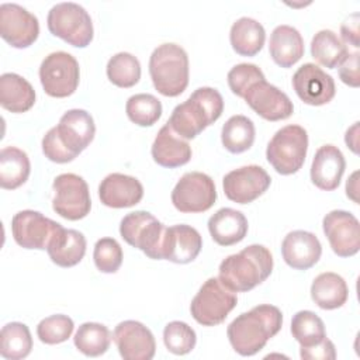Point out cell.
<instances>
[{
	"mask_svg": "<svg viewBox=\"0 0 360 360\" xmlns=\"http://www.w3.org/2000/svg\"><path fill=\"white\" fill-rule=\"evenodd\" d=\"M283 326L281 311L270 304H260L238 315L226 329L232 349L240 356H253L260 352L269 339Z\"/></svg>",
	"mask_w": 360,
	"mask_h": 360,
	"instance_id": "cell-1",
	"label": "cell"
},
{
	"mask_svg": "<svg viewBox=\"0 0 360 360\" xmlns=\"http://www.w3.org/2000/svg\"><path fill=\"white\" fill-rule=\"evenodd\" d=\"M224 111V98L217 89L200 87L177 104L167 121L170 128L183 139H194L214 124Z\"/></svg>",
	"mask_w": 360,
	"mask_h": 360,
	"instance_id": "cell-2",
	"label": "cell"
},
{
	"mask_svg": "<svg viewBox=\"0 0 360 360\" xmlns=\"http://www.w3.org/2000/svg\"><path fill=\"white\" fill-rule=\"evenodd\" d=\"M273 271V256L263 245H249L225 257L218 278L235 292H246L266 281Z\"/></svg>",
	"mask_w": 360,
	"mask_h": 360,
	"instance_id": "cell-3",
	"label": "cell"
},
{
	"mask_svg": "<svg viewBox=\"0 0 360 360\" xmlns=\"http://www.w3.org/2000/svg\"><path fill=\"white\" fill-rule=\"evenodd\" d=\"M188 72L187 52L177 44H162L149 58V75L162 96H180L187 89Z\"/></svg>",
	"mask_w": 360,
	"mask_h": 360,
	"instance_id": "cell-4",
	"label": "cell"
},
{
	"mask_svg": "<svg viewBox=\"0 0 360 360\" xmlns=\"http://www.w3.org/2000/svg\"><path fill=\"white\" fill-rule=\"evenodd\" d=\"M307 150V131L301 125L291 124L283 127L273 135L266 149V158L277 173L288 176L302 167Z\"/></svg>",
	"mask_w": 360,
	"mask_h": 360,
	"instance_id": "cell-5",
	"label": "cell"
},
{
	"mask_svg": "<svg viewBox=\"0 0 360 360\" xmlns=\"http://www.w3.org/2000/svg\"><path fill=\"white\" fill-rule=\"evenodd\" d=\"M236 302V292L228 288L218 277H211L191 300L190 312L200 325L215 326L226 319Z\"/></svg>",
	"mask_w": 360,
	"mask_h": 360,
	"instance_id": "cell-6",
	"label": "cell"
},
{
	"mask_svg": "<svg viewBox=\"0 0 360 360\" xmlns=\"http://www.w3.org/2000/svg\"><path fill=\"white\" fill-rule=\"evenodd\" d=\"M48 30L52 35L72 46L86 48L93 41V22L90 14L76 3H58L46 17Z\"/></svg>",
	"mask_w": 360,
	"mask_h": 360,
	"instance_id": "cell-7",
	"label": "cell"
},
{
	"mask_svg": "<svg viewBox=\"0 0 360 360\" xmlns=\"http://www.w3.org/2000/svg\"><path fill=\"white\" fill-rule=\"evenodd\" d=\"M166 228L148 211L127 214L120 224L121 238L131 246L142 250L149 259L162 260V243Z\"/></svg>",
	"mask_w": 360,
	"mask_h": 360,
	"instance_id": "cell-8",
	"label": "cell"
},
{
	"mask_svg": "<svg viewBox=\"0 0 360 360\" xmlns=\"http://www.w3.org/2000/svg\"><path fill=\"white\" fill-rule=\"evenodd\" d=\"M39 80L48 96L56 98L69 97L79 86V63L68 52H52L45 56L39 66Z\"/></svg>",
	"mask_w": 360,
	"mask_h": 360,
	"instance_id": "cell-9",
	"label": "cell"
},
{
	"mask_svg": "<svg viewBox=\"0 0 360 360\" xmlns=\"http://www.w3.org/2000/svg\"><path fill=\"white\" fill-rule=\"evenodd\" d=\"M55 197L53 211L65 219L79 221L90 212L91 200L86 180L75 173H63L55 177L52 184Z\"/></svg>",
	"mask_w": 360,
	"mask_h": 360,
	"instance_id": "cell-10",
	"label": "cell"
},
{
	"mask_svg": "<svg viewBox=\"0 0 360 360\" xmlns=\"http://www.w3.org/2000/svg\"><path fill=\"white\" fill-rule=\"evenodd\" d=\"M217 201L214 180L201 172L184 173L172 191L174 208L184 214L208 211Z\"/></svg>",
	"mask_w": 360,
	"mask_h": 360,
	"instance_id": "cell-11",
	"label": "cell"
},
{
	"mask_svg": "<svg viewBox=\"0 0 360 360\" xmlns=\"http://www.w3.org/2000/svg\"><path fill=\"white\" fill-rule=\"evenodd\" d=\"M60 226L59 222L34 210H22L11 219L13 238L24 249L45 250Z\"/></svg>",
	"mask_w": 360,
	"mask_h": 360,
	"instance_id": "cell-12",
	"label": "cell"
},
{
	"mask_svg": "<svg viewBox=\"0 0 360 360\" xmlns=\"http://www.w3.org/2000/svg\"><path fill=\"white\" fill-rule=\"evenodd\" d=\"M271 184L269 173L257 165L243 166L226 173L222 179L224 193L228 200L249 204L267 191Z\"/></svg>",
	"mask_w": 360,
	"mask_h": 360,
	"instance_id": "cell-13",
	"label": "cell"
},
{
	"mask_svg": "<svg viewBox=\"0 0 360 360\" xmlns=\"http://www.w3.org/2000/svg\"><path fill=\"white\" fill-rule=\"evenodd\" d=\"M0 35L13 48H28L39 35L38 18L15 3L0 6Z\"/></svg>",
	"mask_w": 360,
	"mask_h": 360,
	"instance_id": "cell-14",
	"label": "cell"
},
{
	"mask_svg": "<svg viewBox=\"0 0 360 360\" xmlns=\"http://www.w3.org/2000/svg\"><path fill=\"white\" fill-rule=\"evenodd\" d=\"M323 233L335 255L339 257L354 256L360 249V224L347 211L333 210L322 219Z\"/></svg>",
	"mask_w": 360,
	"mask_h": 360,
	"instance_id": "cell-15",
	"label": "cell"
},
{
	"mask_svg": "<svg viewBox=\"0 0 360 360\" xmlns=\"http://www.w3.org/2000/svg\"><path fill=\"white\" fill-rule=\"evenodd\" d=\"M295 94L309 105H323L332 101L336 93L335 80L315 63H304L292 75Z\"/></svg>",
	"mask_w": 360,
	"mask_h": 360,
	"instance_id": "cell-16",
	"label": "cell"
},
{
	"mask_svg": "<svg viewBox=\"0 0 360 360\" xmlns=\"http://www.w3.org/2000/svg\"><path fill=\"white\" fill-rule=\"evenodd\" d=\"M243 98L257 115L267 121L287 120L294 111L292 101L288 96L266 82V79L252 84Z\"/></svg>",
	"mask_w": 360,
	"mask_h": 360,
	"instance_id": "cell-17",
	"label": "cell"
},
{
	"mask_svg": "<svg viewBox=\"0 0 360 360\" xmlns=\"http://www.w3.org/2000/svg\"><path fill=\"white\" fill-rule=\"evenodd\" d=\"M112 339L125 360H150L155 356L153 333L138 321L120 322L114 329Z\"/></svg>",
	"mask_w": 360,
	"mask_h": 360,
	"instance_id": "cell-18",
	"label": "cell"
},
{
	"mask_svg": "<svg viewBox=\"0 0 360 360\" xmlns=\"http://www.w3.org/2000/svg\"><path fill=\"white\" fill-rule=\"evenodd\" d=\"M60 142L76 158L91 143L96 134L93 117L80 108L66 111L55 127Z\"/></svg>",
	"mask_w": 360,
	"mask_h": 360,
	"instance_id": "cell-19",
	"label": "cell"
},
{
	"mask_svg": "<svg viewBox=\"0 0 360 360\" xmlns=\"http://www.w3.org/2000/svg\"><path fill=\"white\" fill-rule=\"evenodd\" d=\"M202 248V239L198 231L190 225L180 224L166 228L160 257L177 264L193 262Z\"/></svg>",
	"mask_w": 360,
	"mask_h": 360,
	"instance_id": "cell-20",
	"label": "cell"
},
{
	"mask_svg": "<svg viewBox=\"0 0 360 360\" xmlns=\"http://www.w3.org/2000/svg\"><path fill=\"white\" fill-rule=\"evenodd\" d=\"M100 201L110 208H129L136 205L143 197V186L136 177L111 173L98 186Z\"/></svg>",
	"mask_w": 360,
	"mask_h": 360,
	"instance_id": "cell-21",
	"label": "cell"
},
{
	"mask_svg": "<svg viewBox=\"0 0 360 360\" xmlns=\"http://www.w3.org/2000/svg\"><path fill=\"white\" fill-rule=\"evenodd\" d=\"M281 255L290 267L308 270L321 259L322 245L312 232L298 229L285 235L281 243Z\"/></svg>",
	"mask_w": 360,
	"mask_h": 360,
	"instance_id": "cell-22",
	"label": "cell"
},
{
	"mask_svg": "<svg viewBox=\"0 0 360 360\" xmlns=\"http://www.w3.org/2000/svg\"><path fill=\"white\" fill-rule=\"evenodd\" d=\"M346 169V160L335 145L321 146L312 159L311 181L321 190L333 191L339 187Z\"/></svg>",
	"mask_w": 360,
	"mask_h": 360,
	"instance_id": "cell-23",
	"label": "cell"
},
{
	"mask_svg": "<svg viewBox=\"0 0 360 360\" xmlns=\"http://www.w3.org/2000/svg\"><path fill=\"white\" fill-rule=\"evenodd\" d=\"M150 153L159 166L167 169L180 167L188 163L193 155L188 142L179 136L167 122L159 129L152 143Z\"/></svg>",
	"mask_w": 360,
	"mask_h": 360,
	"instance_id": "cell-24",
	"label": "cell"
},
{
	"mask_svg": "<svg viewBox=\"0 0 360 360\" xmlns=\"http://www.w3.org/2000/svg\"><path fill=\"white\" fill-rule=\"evenodd\" d=\"M246 217L233 208H221L208 219V231L219 246H232L243 240L248 233Z\"/></svg>",
	"mask_w": 360,
	"mask_h": 360,
	"instance_id": "cell-25",
	"label": "cell"
},
{
	"mask_svg": "<svg viewBox=\"0 0 360 360\" xmlns=\"http://www.w3.org/2000/svg\"><path fill=\"white\" fill-rule=\"evenodd\" d=\"M46 252L59 267H73L82 262L86 253V238L76 229L60 226L52 236Z\"/></svg>",
	"mask_w": 360,
	"mask_h": 360,
	"instance_id": "cell-26",
	"label": "cell"
},
{
	"mask_svg": "<svg viewBox=\"0 0 360 360\" xmlns=\"http://www.w3.org/2000/svg\"><path fill=\"white\" fill-rule=\"evenodd\" d=\"M304 39L300 31L291 25H277L269 42V52L280 68H291L304 56Z\"/></svg>",
	"mask_w": 360,
	"mask_h": 360,
	"instance_id": "cell-27",
	"label": "cell"
},
{
	"mask_svg": "<svg viewBox=\"0 0 360 360\" xmlns=\"http://www.w3.org/2000/svg\"><path fill=\"white\" fill-rule=\"evenodd\" d=\"M0 104L10 112H25L35 104V90L22 76L3 73L0 76Z\"/></svg>",
	"mask_w": 360,
	"mask_h": 360,
	"instance_id": "cell-28",
	"label": "cell"
},
{
	"mask_svg": "<svg viewBox=\"0 0 360 360\" xmlns=\"http://www.w3.org/2000/svg\"><path fill=\"white\" fill-rule=\"evenodd\" d=\"M349 288L345 278L333 271L321 273L311 284V298L322 309H336L346 304Z\"/></svg>",
	"mask_w": 360,
	"mask_h": 360,
	"instance_id": "cell-29",
	"label": "cell"
},
{
	"mask_svg": "<svg viewBox=\"0 0 360 360\" xmlns=\"http://www.w3.org/2000/svg\"><path fill=\"white\" fill-rule=\"evenodd\" d=\"M266 39V31L263 25L249 17H242L236 20L229 31V41L232 49L240 56H255L257 55Z\"/></svg>",
	"mask_w": 360,
	"mask_h": 360,
	"instance_id": "cell-30",
	"label": "cell"
},
{
	"mask_svg": "<svg viewBox=\"0 0 360 360\" xmlns=\"http://www.w3.org/2000/svg\"><path fill=\"white\" fill-rule=\"evenodd\" d=\"M31 163L28 155L15 148L6 146L0 152V186L4 190H15L22 186L30 176Z\"/></svg>",
	"mask_w": 360,
	"mask_h": 360,
	"instance_id": "cell-31",
	"label": "cell"
},
{
	"mask_svg": "<svg viewBox=\"0 0 360 360\" xmlns=\"http://www.w3.org/2000/svg\"><path fill=\"white\" fill-rule=\"evenodd\" d=\"M349 49L330 30L318 31L311 41L312 58L328 69L338 68L346 58Z\"/></svg>",
	"mask_w": 360,
	"mask_h": 360,
	"instance_id": "cell-32",
	"label": "cell"
},
{
	"mask_svg": "<svg viewBox=\"0 0 360 360\" xmlns=\"http://www.w3.org/2000/svg\"><path fill=\"white\" fill-rule=\"evenodd\" d=\"M255 124L245 115H232L222 127L221 141L225 149L231 153H242L255 142Z\"/></svg>",
	"mask_w": 360,
	"mask_h": 360,
	"instance_id": "cell-33",
	"label": "cell"
},
{
	"mask_svg": "<svg viewBox=\"0 0 360 360\" xmlns=\"http://www.w3.org/2000/svg\"><path fill=\"white\" fill-rule=\"evenodd\" d=\"M111 339L112 336L105 325L97 322H84L76 330L73 343L84 356L97 357L108 350Z\"/></svg>",
	"mask_w": 360,
	"mask_h": 360,
	"instance_id": "cell-34",
	"label": "cell"
},
{
	"mask_svg": "<svg viewBox=\"0 0 360 360\" xmlns=\"http://www.w3.org/2000/svg\"><path fill=\"white\" fill-rule=\"evenodd\" d=\"M32 349V338L28 326L21 322H10L0 332V354L7 360L27 357Z\"/></svg>",
	"mask_w": 360,
	"mask_h": 360,
	"instance_id": "cell-35",
	"label": "cell"
},
{
	"mask_svg": "<svg viewBox=\"0 0 360 360\" xmlns=\"http://www.w3.org/2000/svg\"><path fill=\"white\" fill-rule=\"evenodd\" d=\"M291 335L301 347H311L326 338L323 321L312 311H298L291 321Z\"/></svg>",
	"mask_w": 360,
	"mask_h": 360,
	"instance_id": "cell-36",
	"label": "cell"
},
{
	"mask_svg": "<svg viewBox=\"0 0 360 360\" xmlns=\"http://www.w3.org/2000/svg\"><path fill=\"white\" fill-rule=\"evenodd\" d=\"M108 80L121 89L135 86L141 79V63L129 52H118L107 63Z\"/></svg>",
	"mask_w": 360,
	"mask_h": 360,
	"instance_id": "cell-37",
	"label": "cell"
},
{
	"mask_svg": "<svg viewBox=\"0 0 360 360\" xmlns=\"http://www.w3.org/2000/svg\"><path fill=\"white\" fill-rule=\"evenodd\" d=\"M125 112L134 124L152 127L162 115V103L153 94H134L127 100Z\"/></svg>",
	"mask_w": 360,
	"mask_h": 360,
	"instance_id": "cell-38",
	"label": "cell"
},
{
	"mask_svg": "<svg viewBox=\"0 0 360 360\" xmlns=\"http://www.w3.org/2000/svg\"><path fill=\"white\" fill-rule=\"evenodd\" d=\"M166 349L177 356L190 353L195 347L197 336L194 329L181 321H172L163 329Z\"/></svg>",
	"mask_w": 360,
	"mask_h": 360,
	"instance_id": "cell-39",
	"label": "cell"
},
{
	"mask_svg": "<svg viewBox=\"0 0 360 360\" xmlns=\"http://www.w3.org/2000/svg\"><path fill=\"white\" fill-rule=\"evenodd\" d=\"M75 323L73 321L63 314L51 315L44 318L37 326V336L45 345H58L66 342L72 332Z\"/></svg>",
	"mask_w": 360,
	"mask_h": 360,
	"instance_id": "cell-40",
	"label": "cell"
},
{
	"mask_svg": "<svg viewBox=\"0 0 360 360\" xmlns=\"http://www.w3.org/2000/svg\"><path fill=\"white\" fill-rule=\"evenodd\" d=\"M122 248L114 238H101L94 245L93 260L101 273H115L122 264Z\"/></svg>",
	"mask_w": 360,
	"mask_h": 360,
	"instance_id": "cell-41",
	"label": "cell"
},
{
	"mask_svg": "<svg viewBox=\"0 0 360 360\" xmlns=\"http://www.w3.org/2000/svg\"><path fill=\"white\" fill-rule=\"evenodd\" d=\"M226 79L231 91L243 98L252 84L264 80V75L260 68L253 63H239L228 72Z\"/></svg>",
	"mask_w": 360,
	"mask_h": 360,
	"instance_id": "cell-42",
	"label": "cell"
},
{
	"mask_svg": "<svg viewBox=\"0 0 360 360\" xmlns=\"http://www.w3.org/2000/svg\"><path fill=\"white\" fill-rule=\"evenodd\" d=\"M42 152L45 158L55 163H68L76 159V156L60 142L55 127L51 128L42 138Z\"/></svg>",
	"mask_w": 360,
	"mask_h": 360,
	"instance_id": "cell-43",
	"label": "cell"
},
{
	"mask_svg": "<svg viewBox=\"0 0 360 360\" xmlns=\"http://www.w3.org/2000/svg\"><path fill=\"white\" fill-rule=\"evenodd\" d=\"M339 68V77L340 80L350 86L359 87L360 86V73H359V52H347L346 58L342 60Z\"/></svg>",
	"mask_w": 360,
	"mask_h": 360,
	"instance_id": "cell-44",
	"label": "cell"
},
{
	"mask_svg": "<svg viewBox=\"0 0 360 360\" xmlns=\"http://www.w3.org/2000/svg\"><path fill=\"white\" fill-rule=\"evenodd\" d=\"M300 356L304 360H333L336 359V350L332 340L325 338L321 343L311 347H301Z\"/></svg>",
	"mask_w": 360,
	"mask_h": 360,
	"instance_id": "cell-45",
	"label": "cell"
},
{
	"mask_svg": "<svg viewBox=\"0 0 360 360\" xmlns=\"http://www.w3.org/2000/svg\"><path fill=\"white\" fill-rule=\"evenodd\" d=\"M359 22H360V15L359 13H354L349 15V18L342 24L340 27V34L342 38L346 44L352 45L353 48H359L360 45V31H359Z\"/></svg>",
	"mask_w": 360,
	"mask_h": 360,
	"instance_id": "cell-46",
	"label": "cell"
},
{
	"mask_svg": "<svg viewBox=\"0 0 360 360\" xmlns=\"http://www.w3.org/2000/svg\"><path fill=\"white\" fill-rule=\"evenodd\" d=\"M345 142L353 153H359V122H354L345 135Z\"/></svg>",
	"mask_w": 360,
	"mask_h": 360,
	"instance_id": "cell-47",
	"label": "cell"
},
{
	"mask_svg": "<svg viewBox=\"0 0 360 360\" xmlns=\"http://www.w3.org/2000/svg\"><path fill=\"white\" fill-rule=\"evenodd\" d=\"M357 174L359 172H354L349 179H347V183H346V194L350 200H353L354 202H359V198H357V193H359V183H357Z\"/></svg>",
	"mask_w": 360,
	"mask_h": 360,
	"instance_id": "cell-48",
	"label": "cell"
}]
</instances>
